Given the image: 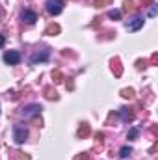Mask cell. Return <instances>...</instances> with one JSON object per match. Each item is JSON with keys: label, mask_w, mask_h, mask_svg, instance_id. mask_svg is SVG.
<instances>
[{"label": "cell", "mask_w": 158, "mask_h": 160, "mask_svg": "<svg viewBox=\"0 0 158 160\" xmlns=\"http://www.w3.org/2000/svg\"><path fill=\"white\" fill-rule=\"evenodd\" d=\"M26 138H28L26 127H24V125H15V127H13V140H15L17 143H24Z\"/></svg>", "instance_id": "1"}, {"label": "cell", "mask_w": 158, "mask_h": 160, "mask_svg": "<svg viewBox=\"0 0 158 160\" xmlns=\"http://www.w3.org/2000/svg\"><path fill=\"white\" fill-rule=\"evenodd\" d=\"M63 9V0H47V11L50 15H60Z\"/></svg>", "instance_id": "2"}, {"label": "cell", "mask_w": 158, "mask_h": 160, "mask_svg": "<svg viewBox=\"0 0 158 160\" xmlns=\"http://www.w3.org/2000/svg\"><path fill=\"white\" fill-rule=\"evenodd\" d=\"M4 62L9 63V65H17V63L21 62V54H19L17 50H7V52L4 54Z\"/></svg>", "instance_id": "3"}, {"label": "cell", "mask_w": 158, "mask_h": 160, "mask_svg": "<svg viewBox=\"0 0 158 160\" xmlns=\"http://www.w3.org/2000/svg\"><path fill=\"white\" fill-rule=\"evenodd\" d=\"M141 26H143V17H134L132 21L126 22V30L128 32H138Z\"/></svg>", "instance_id": "4"}, {"label": "cell", "mask_w": 158, "mask_h": 160, "mask_svg": "<svg viewBox=\"0 0 158 160\" xmlns=\"http://www.w3.org/2000/svg\"><path fill=\"white\" fill-rule=\"evenodd\" d=\"M41 110V104H30V106H26L24 110H22V114H24V118H32V116H37Z\"/></svg>", "instance_id": "5"}, {"label": "cell", "mask_w": 158, "mask_h": 160, "mask_svg": "<svg viewBox=\"0 0 158 160\" xmlns=\"http://www.w3.org/2000/svg\"><path fill=\"white\" fill-rule=\"evenodd\" d=\"M48 56H50V52H48V48H45L43 52H36V54L30 58V62H32V63H37V62H47V60H48Z\"/></svg>", "instance_id": "6"}, {"label": "cell", "mask_w": 158, "mask_h": 160, "mask_svg": "<svg viewBox=\"0 0 158 160\" xmlns=\"http://www.w3.org/2000/svg\"><path fill=\"white\" fill-rule=\"evenodd\" d=\"M21 19H22L24 22H28V24H34V22L37 21V15H36L34 11H30V9H24V11L21 13Z\"/></svg>", "instance_id": "7"}, {"label": "cell", "mask_w": 158, "mask_h": 160, "mask_svg": "<svg viewBox=\"0 0 158 160\" xmlns=\"http://www.w3.org/2000/svg\"><path fill=\"white\" fill-rule=\"evenodd\" d=\"M45 34H47V36H54V34H60V26L52 22V24H48V26H47Z\"/></svg>", "instance_id": "8"}, {"label": "cell", "mask_w": 158, "mask_h": 160, "mask_svg": "<svg viewBox=\"0 0 158 160\" xmlns=\"http://www.w3.org/2000/svg\"><path fill=\"white\" fill-rule=\"evenodd\" d=\"M89 132H91V130H89V125H82V127L78 128V136L80 138H82V136H84V138L89 136Z\"/></svg>", "instance_id": "9"}, {"label": "cell", "mask_w": 158, "mask_h": 160, "mask_svg": "<svg viewBox=\"0 0 158 160\" xmlns=\"http://www.w3.org/2000/svg\"><path fill=\"white\" fill-rule=\"evenodd\" d=\"M108 17H110L112 21H119V19H121V11H119V9H112V11L108 13Z\"/></svg>", "instance_id": "10"}, {"label": "cell", "mask_w": 158, "mask_h": 160, "mask_svg": "<svg viewBox=\"0 0 158 160\" xmlns=\"http://www.w3.org/2000/svg\"><path fill=\"white\" fill-rule=\"evenodd\" d=\"M130 153H132V149L125 145V147L121 149V153H119V157H121V158H128V155H130Z\"/></svg>", "instance_id": "11"}, {"label": "cell", "mask_w": 158, "mask_h": 160, "mask_svg": "<svg viewBox=\"0 0 158 160\" xmlns=\"http://www.w3.org/2000/svg\"><path fill=\"white\" fill-rule=\"evenodd\" d=\"M52 78H54V82L58 84V82H62V80H63V75H62V73H60V71L56 69V71L52 73Z\"/></svg>", "instance_id": "12"}, {"label": "cell", "mask_w": 158, "mask_h": 160, "mask_svg": "<svg viewBox=\"0 0 158 160\" xmlns=\"http://www.w3.org/2000/svg\"><path fill=\"white\" fill-rule=\"evenodd\" d=\"M45 93H47V97H48V99H58V93H56V91H52L50 88H45Z\"/></svg>", "instance_id": "13"}, {"label": "cell", "mask_w": 158, "mask_h": 160, "mask_svg": "<svg viewBox=\"0 0 158 160\" xmlns=\"http://www.w3.org/2000/svg\"><path fill=\"white\" fill-rule=\"evenodd\" d=\"M138 134H140V132H138V128H130V130H128V134H126V138H128V140H134Z\"/></svg>", "instance_id": "14"}, {"label": "cell", "mask_w": 158, "mask_h": 160, "mask_svg": "<svg viewBox=\"0 0 158 160\" xmlns=\"http://www.w3.org/2000/svg\"><path fill=\"white\" fill-rule=\"evenodd\" d=\"M121 95H123V97H126V99H130V97L134 95V89H123V91H121Z\"/></svg>", "instance_id": "15"}, {"label": "cell", "mask_w": 158, "mask_h": 160, "mask_svg": "<svg viewBox=\"0 0 158 160\" xmlns=\"http://www.w3.org/2000/svg\"><path fill=\"white\" fill-rule=\"evenodd\" d=\"M15 155H17V157H15V160H32L28 155H24V157H22V153H15Z\"/></svg>", "instance_id": "16"}, {"label": "cell", "mask_w": 158, "mask_h": 160, "mask_svg": "<svg viewBox=\"0 0 158 160\" xmlns=\"http://www.w3.org/2000/svg\"><path fill=\"white\" fill-rule=\"evenodd\" d=\"M156 15V4H151V9H149V17H155Z\"/></svg>", "instance_id": "17"}, {"label": "cell", "mask_w": 158, "mask_h": 160, "mask_svg": "<svg viewBox=\"0 0 158 160\" xmlns=\"http://www.w3.org/2000/svg\"><path fill=\"white\" fill-rule=\"evenodd\" d=\"M4 41H6V39H4V36H2V34H0V47H2V45H4Z\"/></svg>", "instance_id": "18"}]
</instances>
